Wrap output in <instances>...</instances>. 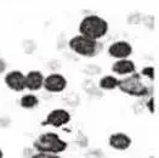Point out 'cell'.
Returning a JSON list of instances; mask_svg holds the SVG:
<instances>
[{"mask_svg":"<svg viewBox=\"0 0 159 158\" xmlns=\"http://www.w3.org/2000/svg\"><path fill=\"white\" fill-rule=\"evenodd\" d=\"M108 22L97 15H88L79 25L80 35L89 39L100 40L108 33Z\"/></svg>","mask_w":159,"mask_h":158,"instance_id":"6da1fadb","label":"cell"},{"mask_svg":"<svg viewBox=\"0 0 159 158\" xmlns=\"http://www.w3.org/2000/svg\"><path fill=\"white\" fill-rule=\"evenodd\" d=\"M33 147L37 150V152L60 155L66 151L68 145L56 132H48L39 135L35 139V141L33 142Z\"/></svg>","mask_w":159,"mask_h":158,"instance_id":"7a4b0ae2","label":"cell"},{"mask_svg":"<svg viewBox=\"0 0 159 158\" xmlns=\"http://www.w3.org/2000/svg\"><path fill=\"white\" fill-rule=\"evenodd\" d=\"M68 45L74 53L84 57H95L103 50V44L101 41L89 39L80 34L73 37L69 40Z\"/></svg>","mask_w":159,"mask_h":158,"instance_id":"3957f363","label":"cell"},{"mask_svg":"<svg viewBox=\"0 0 159 158\" xmlns=\"http://www.w3.org/2000/svg\"><path fill=\"white\" fill-rule=\"evenodd\" d=\"M118 88L120 91L134 97H146L151 94V88H148L142 80V76L139 73H133L126 78L119 79Z\"/></svg>","mask_w":159,"mask_h":158,"instance_id":"277c9868","label":"cell"},{"mask_svg":"<svg viewBox=\"0 0 159 158\" xmlns=\"http://www.w3.org/2000/svg\"><path fill=\"white\" fill-rule=\"evenodd\" d=\"M69 120H70L69 112L63 108H57V109H52L46 116V118L41 123V125L43 127L50 125V127H55V128H60L67 123H69Z\"/></svg>","mask_w":159,"mask_h":158,"instance_id":"5b68a950","label":"cell"},{"mask_svg":"<svg viewBox=\"0 0 159 158\" xmlns=\"http://www.w3.org/2000/svg\"><path fill=\"white\" fill-rule=\"evenodd\" d=\"M43 88L49 92L57 94V92H62L67 88V79L58 73H52L50 76H48L46 78H44V84Z\"/></svg>","mask_w":159,"mask_h":158,"instance_id":"8992f818","label":"cell"},{"mask_svg":"<svg viewBox=\"0 0 159 158\" xmlns=\"http://www.w3.org/2000/svg\"><path fill=\"white\" fill-rule=\"evenodd\" d=\"M108 53L111 57L117 58V60H126L129 56L133 53V46L124 40L116 41L109 45L108 48Z\"/></svg>","mask_w":159,"mask_h":158,"instance_id":"52a82bcc","label":"cell"},{"mask_svg":"<svg viewBox=\"0 0 159 158\" xmlns=\"http://www.w3.org/2000/svg\"><path fill=\"white\" fill-rule=\"evenodd\" d=\"M5 84L13 91H23L26 89V74L21 71H11L5 76Z\"/></svg>","mask_w":159,"mask_h":158,"instance_id":"ba28073f","label":"cell"},{"mask_svg":"<svg viewBox=\"0 0 159 158\" xmlns=\"http://www.w3.org/2000/svg\"><path fill=\"white\" fill-rule=\"evenodd\" d=\"M131 137L124 132H114L109 136L108 144L117 151H125L131 146Z\"/></svg>","mask_w":159,"mask_h":158,"instance_id":"9c48e42d","label":"cell"},{"mask_svg":"<svg viewBox=\"0 0 159 158\" xmlns=\"http://www.w3.org/2000/svg\"><path fill=\"white\" fill-rule=\"evenodd\" d=\"M44 76L39 71H30L26 74V89L30 91H38L43 88L44 84Z\"/></svg>","mask_w":159,"mask_h":158,"instance_id":"30bf717a","label":"cell"},{"mask_svg":"<svg viewBox=\"0 0 159 158\" xmlns=\"http://www.w3.org/2000/svg\"><path fill=\"white\" fill-rule=\"evenodd\" d=\"M112 71L116 74L119 76H130L135 73L136 71V66L131 60L126 58V60H118L112 65Z\"/></svg>","mask_w":159,"mask_h":158,"instance_id":"8fae6325","label":"cell"},{"mask_svg":"<svg viewBox=\"0 0 159 158\" xmlns=\"http://www.w3.org/2000/svg\"><path fill=\"white\" fill-rule=\"evenodd\" d=\"M118 81L119 79L113 77V76H105L100 79V88L103 90H113L116 88H118Z\"/></svg>","mask_w":159,"mask_h":158,"instance_id":"7c38bea8","label":"cell"},{"mask_svg":"<svg viewBox=\"0 0 159 158\" xmlns=\"http://www.w3.org/2000/svg\"><path fill=\"white\" fill-rule=\"evenodd\" d=\"M39 105V100L35 95L33 94H27L25 96L21 97L20 100V106L26 108V109H30V108H34Z\"/></svg>","mask_w":159,"mask_h":158,"instance_id":"4fadbf2b","label":"cell"},{"mask_svg":"<svg viewBox=\"0 0 159 158\" xmlns=\"http://www.w3.org/2000/svg\"><path fill=\"white\" fill-rule=\"evenodd\" d=\"M30 158H61L58 155H51V153H43V152H37Z\"/></svg>","mask_w":159,"mask_h":158,"instance_id":"5bb4252c","label":"cell"},{"mask_svg":"<svg viewBox=\"0 0 159 158\" xmlns=\"http://www.w3.org/2000/svg\"><path fill=\"white\" fill-rule=\"evenodd\" d=\"M5 68H6V63L0 58V73H2L5 71Z\"/></svg>","mask_w":159,"mask_h":158,"instance_id":"9a60e30c","label":"cell"},{"mask_svg":"<svg viewBox=\"0 0 159 158\" xmlns=\"http://www.w3.org/2000/svg\"><path fill=\"white\" fill-rule=\"evenodd\" d=\"M0 158H4V153H2V151H1V148H0Z\"/></svg>","mask_w":159,"mask_h":158,"instance_id":"2e32d148","label":"cell"}]
</instances>
